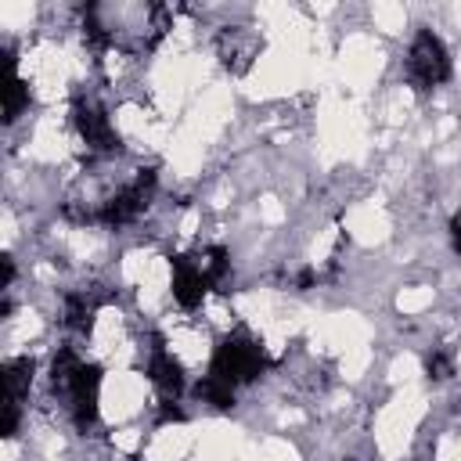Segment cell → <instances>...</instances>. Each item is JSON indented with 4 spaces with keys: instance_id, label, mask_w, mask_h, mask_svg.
Wrapping results in <instances>:
<instances>
[{
    "instance_id": "1",
    "label": "cell",
    "mask_w": 461,
    "mask_h": 461,
    "mask_svg": "<svg viewBox=\"0 0 461 461\" xmlns=\"http://www.w3.org/2000/svg\"><path fill=\"white\" fill-rule=\"evenodd\" d=\"M50 385L65 400L72 421L86 432L97 425V393H101V367L86 364L72 346L58 349L50 364Z\"/></svg>"
},
{
    "instance_id": "2",
    "label": "cell",
    "mask_w": 461,
    "mask_h": 461,
    "mask_svg": "<svg viewBox=\"0 0 461 461\" xmlns=\"http://www.w3.org/2000/svg\"><path fill=\"white\" fill-rule=\"evenodd\" d=\"M263 367H267L263 346H259L249 331H230V335L216 346L212 364H209V375L220 378V382H227L230 389H238V385L252 382L256 375H263Z\"/></svg>"
},
{
    "instance_id": "3",
    "label": "cell",
    "mask_w": 461,
    "mask_h": 461,
    "mask_svg": "<svg viewBox=\"0 0 461 461\" xmlns=\"http://www.w3.org/2000/svg\"><path fill=\"white\" fill-rule=\"evenodd\" d=\"M450 79V54L443 47V40L432 29H418L411 50H407V83L418 94H429L432 86Z\"/></svg>"
},
{
    "instance_id": "4",
    "label": "cell",
    "mask_w": 461,
    "mask_h": 461,
    "mask_svg": "<svg viewBox=\"0 0 461 461\" xmlns=\"http://www.w3.org/2000/svg\"><path fill=\"white\" fill-rule=\"evenodd\" d=\"M155 198V169H140L133 180H126L119 191L104 194L101 198V212H97V223H108V227H122V223H133Z\"/></svg>"
},
{
    "instance_id": "5",
    "label": "cell",
    "mask_w": 461,
    "mask_h": 461,
    "mask_svg": "<svg viewBox=\"0 0 461 461\" xmlns=\"http://www.w3.org/2000/svg\"><path fill=\"white\" fill-rule=\"evenodd\" d=\"M72 122H76V133L86 144V151H94V155H115L119 151V133L112 126L108 112L94 97H83L79 94L72 101Z\"/></svg>"
},
{
    "instance_id": "6",
    "label": "cell",
    "mask_w": 461,
    "mask_h": 461,
    "mask_svg": "<svg viewBox=\"0 0 461 461\" xmlns=\"http://www.w3.org/2000/svg\"><path fill=\"white\" fill-rule=\"evenodd\" d=\"M148 378H151V385L158 389V396L169 400V403H176L180 393H184V385H187V375H184L180 360L166 349V342H162L158 335H155V346H151V353H148Z\"/></svg>"
},
{
    "instance_id": "7",
    "label": "cell",
    "mask_w": 461,
    "mask_h": 461,
    "mask_svg": "<svg viewBox=\"0 0 461 461\" xmlns=\"http://www.w3.org/2000/svg\"><path fill=\"white\" fill-rule=\"evenodd\" d=\"M169 270H173V281H169L173 299H176L184 310H198L202 299H205V292L212 288V285L205 281L202 267H198V256H173V259H169Z\"/></svg>"
},
{
    "instance_id": "8",
    "label": "cell",
    "mask_w": 461,
    "mask_h": 461,
    "mask_svg": "<svg viewBox=\"0 0 461 461\" xmlns=\"http://www.w3.org/2000/svg\"><path fill=\"white\" fill-rule=\"evenodd\" d=\"M216 54L220 61L230 68V72H245L252 65V58L259 54V40L241 29V25H227L220 36H216Z\"/></svg>"
},
{
    "instance_id": "9",
    "label": "cell",
    "mask_w": 461,
    "mask_h": 461,
    "mask_svg": "<svg viewBox=\"0 0 461 461\" xmlns=\"http://www.w3.org/2000/svg\"><path fill=\"white\" fill-rule=\"evenodd\" d=\"M32 371L36 364L29 357H14L4 364V403H18L29 396V385H32Z\"/></svg>"
},
{
    "instance_id": "10",
    "label": "cell",
    "mask_w": 461,
    "mask_h": 461,
    "mask_svg": "<svg viewBox=\"0 0 461 461\" xmlns=\"http://www.w3.org/2000/svg\"><path fill=\"white\" fill-rule=\"evenodd\" d=\"M29 108V86L22 76H14V65L7 58V86H4V122H14Z\"/></svg>"
},
{
    "instance_id": "11",
    "label": "cell",
    "mask_w": 461,
    "mask_h": 461,
    "mask_svg": "<svg viewBox=\"0 0 461 461\" xmlns=\"http://www.w3.org/2000/svg\"><path fill=\"white\" fill-rule=\"evenodd\" d=\"M425 371H429V378H436V382L450 378V371H454V360H450V353H443V349H432V353L425 357Z\"/></svg>"
},
{
    "instance_id": "12",
    "label": "cell",
    "mask_w": 461,
    "mask_h": 461,
    "mask_svg": "<svg viewBox=\"0 0 461 461\" xmlns=\"http://www.w3.org/2000/svg\"><path fill=\"white\" fill-rule=\"evenodd\" d=\"M450 238H454V245L461 249V209H457V216L450 220Z\"/></svg>"
}]
</instances>
